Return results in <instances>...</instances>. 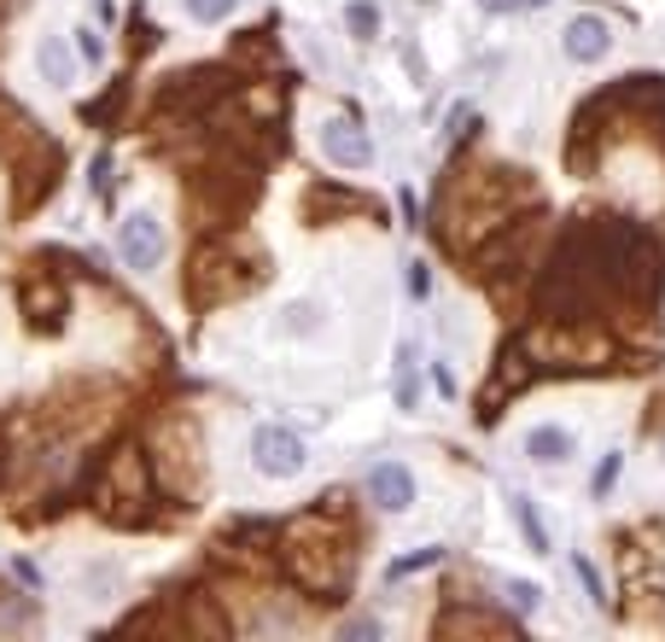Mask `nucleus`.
<instances>
[{"label":"nucleus","instance_id":"nucleus-18","mask_svg":"<svg viewBox=\"0 0 665 642\" xmlns=\"http://www.w3.org/2000/svg\"><path fill=\"white\" fill-rule=\"evenodd\" d=\"M432 380H439V391H444V398H455V375H450V368L439 362V368H432Z\"/></svg>","mask_w":665,"mask_h":642},{"label":"nucleus","instance_id":"nucleus-4","mask_svg":"<svg viewBox=\"0 0 665 642\" xmlns=\"http://www.w3.org/2000/svg\"><path fill=\"white\" fill-rule=\"evenodd\" d=\"M368 503L386 514H409L414 508V473L403 462H373L368 467Z\"/></svg>","mask_w":665,"mask_h":642},{"label":"nucleus","instance_id":"nucleus-1","mask_svg":"<svg viewBox=\"0 0 665 642\" xmlns=\"http://www.w3.org/2000/svg\"><path fill=\"white\" fill-rule=\"evenodd\" d=\"M252 467L263 473V480H298V473L309 467V450L293 427H281V421H263L252 432Z\"/></svg>","mask_w":665,"mask_h":642},{"label":"nucleus","instance_id":"nucleus-7","mask_svg":"<svg viewBox=\"0 0 665 642\" xmlns=\"http://www.w3.org/2000/svg\"><path fill=\"white\" fill-rule=\"evenodd\" d=\"M321 322H327V304H316V298H293L275 316V334L281 339H309V334H321Z\"/></svg>","mask_w":665,"mask_h":642},{"label":"nucleus","instance_id":"nucleus-3","mask_svg":"<svg viewBox=\"0 0 665 642\" xmlns=\"http://www.w3.org/2000/svg\"><path fill=\"white\" fill-rule=\"evenodd\" d=\"M316 135H321V152L339 164V170H368V164H373V140L350 117H327Z\"/></svg>","mask_w":665,"mask_h":642},{"label":"nucleus","instance_id":"nucleus-17","mask_svg":"<svg viewBox=\"0 0 665 642\" xmlns=\"http://www.w3.org/2000/svg\"><path fill=\"white\" fill-rule=\"evenodd\" d=\"M409 293H414V298H426V293H432V275H426V263H409Z\"/></svg>","mask_w":665,"mask_h":642},{"label":"nucleus","instance_id":"nucleus-11","mask_svg":"<svg viewBox=\"0 0 665 642\" xmlns=\"http://www.w3.org/2000/svg\"><path fill=\"white\" fill-rule=\"evenodd\" d=\"M508 602H514L519 613H537V608H543V590L526 585V578H508Z\"/></svg>","mask_w":665,"mask_h":642},{"label":"nucleus","instance_id":"nucleus-9","mask_svg":"<svg viewBox=\"0 0 665 642\" xmlns=\"http://www.w3.org/2000/svg\"><path fill=\"white\" fill-rule=\"evenodd\" d=\"M35 65H41V76L53 82V88H71V53H65V41L59 35H41V48H35Z\"/></svg>","mask_w":665,"mask_h":642},{"label":"nucleus","instance_id":"nucleus-5","mask_svg":"<svg viewBox=\"0 0 665 642\" xmlns=\"http://www.w3.org/2000/svg\"><path fill=\"white\" fill-rule=\"evenodd\" d=\"M519 450H526V462H537V467H567L578 455V439H572V427H560V421H537V427H526Z\"/></svg>","mask_w":665,"mask_h":642},{"label":"nucleus","instance_id":"nucleus-10","mask_svg":"<svg viewBox=\"0 0 665 642\" xmlns=\"http://www.w3.org/2000/svg\"><path fill=\"white\" fill-rule=\"evenodd\" d=\"M572 578L590 590V602H595V608H608V585H601V572H595L590 555H572Z\"/></svg>","mask_w":665,"mask_h":642},{"label":"nucleus","instance_id":"nucleus-12","mask_svg":"<svg viewBox=\"0 0 665 642\" xmlns=\"http://www.w3.org/2000/svg\"><path fill=\"white\" fill-rule=\"evenodd\" d=\"M187 12H193L199 24H222V18L234 12V0H187Z\"/></svg>","mask_w":665,"mask_h":642},{"label":"nucleus","instance_id":"nucleus-8","mask_svg":"<svg viewBox=\"0 0 665 642\" xmlns=\"http://www.w3.org/2000/svg\"><path fill=\"white\" fill-rule=\"evenodd\" d=\"M508 508H514V526H519V537H526V549L549 555V526H543V514L531 508V496H508Z\"/></svg>","mask_w":665,"mask_h":642},{"label":"nucleus","instance_id":"nucleus-2","mask_svg":"<svg viewBox=\"0 0 665 642\" xmlns=\"http://www.w3.org/2000/svg\"><path fill=\"white\" fill-rule=\"evenodd\" d=\"M117 252H123V263H129L135 275H152V269L163 263V228H158V217H147V211L123 217Z\"/></svg>","mask_w":665,"mask_h":642},{"label":"nucleus","instance_id":"nucleus-15","mask_svg":"<svg viewBox=\"0 0 665 642\" xmlns=\"http://www.w3.org/2000/svg\"><path fill=\"white\" fill-rule=\"evenodd\" d=\"M613 480H619V455L608 450V455H601V467H595V496H608V491H613Z\"/></svg>","mask_w":665,"mask_h":642},{"label":"nucleus","instance_id":"nucleus-14","mask_svg":"<svg viewBox=\"0 0 665 642\" xmlns=\"http://www.w3.org/2000/svg\"><path fill=\"white\" fill-rule=\"evenodd\" d=\"M76 53L88 59V65H99V59H106V41H99L94 30H76Z\"/></svg>","mask_w":665,"mask_h":642},{"label":"nucleus","instance_id":"nucleus-13","mask_svg":"<svg viewBox=\"0 0 665 642\" xmlns=\"http://www.w3.org/2000/svg\"><path fill=\"white\" fill-rule=\"evenodd\" d=\"M345 18H350V30H357V35H373V30H380V12H373L368 0H357V7H350Z\"/></svg>","mask_w":665,"mask_h":642},{"label":"nucleus","instance_id":"nucleus-6","mask_svg":"<svg viewBox=\"0 0 665 642\" xmlns=\"http://www.w3.org/2000/svg\"><path fill=\"white\" fill-rule=\"evenodd\" d=\"M560 48H567V59L572 65H601V59L613 53V30L601 24V18H572L567 30H560Z\"/></svg>","mask_w":665,"mask_h":642},{"label":"nucleus","instance_id":"nucleus-16","mask_svg":"<svg viewBox=\"0 0 665 642\" xmlns=\"http://www.w3.org/2000/svg\"><path fill=\"white\" fill-rule=\"evenodd\" d=\"M432 561H444V549H421V555H409V561H398V567H391V578H403V572H421V567H432Z\"/></svg>","mask_w":665,"mask_h":642}]
</instances>
